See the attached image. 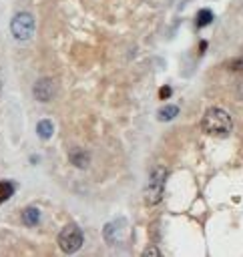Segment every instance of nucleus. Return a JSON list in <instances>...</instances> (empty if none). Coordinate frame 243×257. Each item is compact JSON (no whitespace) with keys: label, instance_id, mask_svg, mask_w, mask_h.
I'll list each match as a JSON object with an SVG mask.
<instances>
[{"label":"nucleus","instance_id":"9","mask_svg":"<svg viewBox=\"0 0 243 257\" xmlns=\"http://www.w3.org/2000/svg\"><path fill=\"white\" fill-rule=\"evenodd\" d=\"M88 161H90V157H88V153H84V151H72L70 153V163L74 165V167H78V169H84V167H88Z\"/></svg>","mask_w":243,"mask_h":257},{"label":"nucleus","instance_id":"14","mask_svg":"<svg viewBox=\"0 0 243 257\" xmlns=\"http://www.w3.org/2000/svg\"><path fill=\"white\" fill-rule=\"evenodd\" d=\"M145 253H147V255H159V251H157V249H147Z\"/></svg>","mask_w":243,"mask_h":257},{"label":"nucleus","instance_id":"12","mask_svg":"<svg viewBox=\"0 0 243 257\" xmlns=\"http://www.w3.org/2000/svg\"><path fill=\"white\" fill-rule=\"evenodd\" d=\"M12 195H14V185L10 181H0V205L8 201Z\"/></svg>","mask_w":243,"mask_h":257},{"label":"nucleus","instance_id":"2","mask_svg":"<svg viewBox=\"0 0 243 257\" xmlns=\"http://www.w3.org/2000/svg\"><path fill=\"white\" fill-rule=\"evenodd\" d=\"M165 181H167V169L163 165L153 167V171H151V175L145 183V201H147V205H155V203L161 201Z\"/></svg>","mask_w":243,"mask_h":257},{"label":"nucleus","instance_id":"15","mask_svg":"<svg viewBox=\"0 0 243 257\" xmlns=\"http://www.w3.org/2000/svg\"><path fill=\"white\" fill-rule=\"evenodd\" d=\"M0 88H2V82H0Z\"/></svg>","mask_w":243,"mask_h":257},{"label":"nucleus","instance_id":"6","mask_svg":"<svg viewBox=\"0 0 243 257\" xmlns=\"http://www.w3.org/2000/svg\"><path fill=\"white\" fill-rule=\"evenodd\" d=\"M125 231H127V221H125V219H116V221L106 223L102 235H104V239H106L108 243H120Z\"/></svg>","mask_w":243,"mask_h":257},{"label":"nucleus","instance_id":"3","mask_svg":"<svg viewBox=\"0 0 243 257\" xmlns=\"http://www.w3.org/2000/svg\"><path fill=\"white\" fill-rule=\"evenodd\" d=\"M82 241H84L82 231H80V227L74 225V223L62 227V231L58 233V247H60L64 253H74V251H78V249L82 247Z\"/></svg>","mask_w":243,"mask_h":257},{"label":"nucleus","instance_id":"10","mask_svg":"<svg viewBox=\"0 0 243 257\" xmlns=\"http://www.w3.org/2000/svg\"><path fill=\"white\" fill-rule=\"evenodd\" d=\"M177 114H179V106H175V104H167V106H163V108L157 112V118L163 120V122H167V120H173Z\"/></svg>","mask_w":243,"mask_h":257},{"label":"nucleus","instance_id":"7","mask_svg":"<svg viewBox=\"0 0 243 257\" xmlns=\"http://www.w3.org/2000/svg\"><path fill=\"white\" fill-rule=\"evenodd\" d=\"M38 221H40V211L36 207H26L22 211V223L24 225L34 227V225H38Z\"/></svg>","mask_w":243,"mask_h":257},{"label":"nucleus","instance_id":"13","mask_svg":"<svg viewBox=\"0 0 243 257\" xmlns=\"http://www.w3.org/2000/svg\"><path fill=\"white\" fill-rule=\"evenodd\" d=\"M169 94H171V86H163L159 90V98H169Z\"/></svg>","mask_w":243,"mask_h":257},{"label":"nucleus","instance_id":"4","mask_svg":"<svg viewBox=\"0 0 243 257\" xmlns=\"http://www.w3.org/2000/svg\"><path fill=\"white\" fill-rule=\"evenodd\" d=\"M10 32L16 40H28L34 34V16L30 12H18L10 22Z\"/></svg>","mask_w":243,"mask_h":257},{"label":"nucleus","instance_id":"5","mask_svg":"<svg viewBox=\"0 0 243 257\" xmlns=\"http://www.w3.org/2000/svg\"><path fill=\"white\" fill-rule=\"evenodd\" d=\"M56 92V86H54V80L52 78H38L32 86V94L36 100L40 102H48Z\"/></svg>","mask_w":243,"mask_h":257},{"label":"nucleus","instance_id":"1","mask_svg":"<svg viewBox=\"0 0 243 257\" xmlns=\"http://www.w3.org/2000/svg\"><path fill=\"white\" fill-rule=\"evenodd\" d=\"M233 126V120L229 116L227 110L219 108V106H211L205 110L203 118H201V128L207 133V135H213V137H225L229 135Z\"/></svg>","mask_w":243,"mask_h":257},{"label":"nucleus","instance_id":"11","mask_svg":"<svg viewBox=\"0 0 243 257\" xmlns=\"http://www.w3.org/2000/svg\"><path fill=\"white\" fill-rule=\"evenodd\" d=\"M211 22H213V12H211V10L203 8V10L197 12V20H195L197 28H203V26H207V24H211Z\"/></svg>","mask_w":243,"mask_h":257},{"label":"nucleus","instance_id":"8","mask_svg":"<svg viewBox=\"0 0 243 257\" xmlns=\"http://www.w3.org/2000/svg\"><path fill=\"white\" fill-rule=\"evenodd\" d=\"M52 131H54V124H52L50 118H42V120H38V124H36V133H38L40 139H50V137H52Z\"/></svg>","mask_w":243,"mask_h":257}]
</instances>
